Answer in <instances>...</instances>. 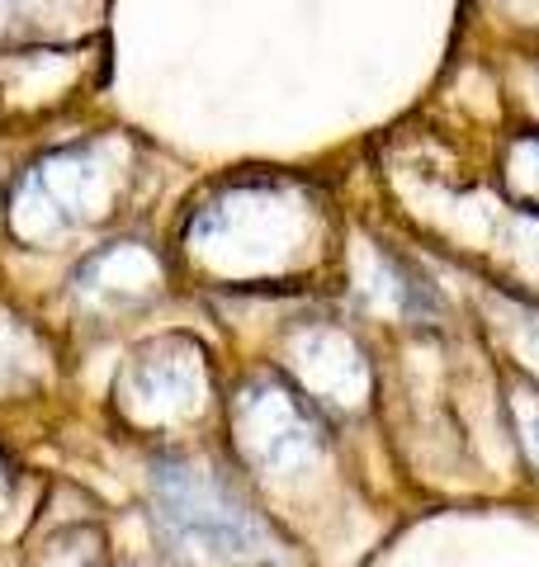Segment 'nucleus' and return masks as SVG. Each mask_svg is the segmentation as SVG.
Wrapping results in <instances>:
<instances>
[{
	"label": "nucleus",
	"mask_w": 539,
	"mask_h": 567,
	"mask_svg": "<svg viewBox=\"0 0 539 567\" xmlns=\"http://www.w3.org/2000/svg\"><path fill=\"white\" fill-rule=\"evenodd\" d=\"M237 440L261 464H289L313 445V421L284 388H251L237 406Z\"/></svg>",
	"instance_id": "2"
},
{
	"label": "nucleus",
	"mask_w": 539,
	"mask_h": 567,
	"mask_svg": "<svg viewBox=\"0 0 539 567\" xmlns=\"http://www.w3.org/2000/svg\"><path fill=\"white\" fill-rule=\"evenodd\" d=\"M156 506L161 525L175 539V554L200 567H261L270 563L265 525L232 496L218 477L190 464L156 468Z\"/></svg>",
	"instance_id": "1"
}]
</instances>
